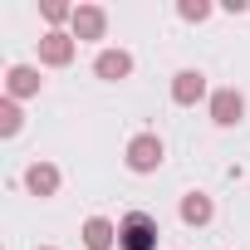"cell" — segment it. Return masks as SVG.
I'll return each instance as SVG.
<instances>
[{"instance_id":"obj_1","label":"cell","mask_w":250,"mask_h":250,"mask_svg":"<svg viewBox=\"0 0 250 250\" xmlns=\"http://www.w3.org/2000/svg\"><path fill=\"white\" fill-rule=\"evenodd\" d=\"M123 162H128V172L147 177V172H157V167L167 162V147H162L157 133H138V138L128 143V152H123Z\"/></svg>"},{"instance_id":"obj_2","label":"cell","mask_w":250,"mask_h":250,"mask_svg":"<svg viewBox=\"0 0 250 250\" xmlns=\"http://www.w3.org/2000/svg\"><path fill=\"white\" fill-rule=\"evenodd\" d=\"M118 245L123 250H157V221L147 211H128L118 221Z\"/></svg>"},{"instance_id":"obj_3","label":"cell","mask_w":250,"mask_h":250,"mask_svg":"<svg viewBox=\"0 0 250 250\" xmlns=\"http://www.w3.org/2000/svg\"><path fill=\"white\" fill-rule=\"evenodd\" d=\"M74 54H79V40L69 30H44L40 35V64L64 69V64H74Z\"/></svg>"},{"instance_id":"obj_4","label":"cell","mask_w":250,"mask_h":250,"mask_svg":"<svg viewBox=\"0 0 250 250\" xmlns=\"http://www.w3.org/2000/svg\"><path fill=\"white\" fill-rule=\"evenodd\" d=\"M69 35H74L79 44H83V40H103V35H108V10H103V5H74Z\"/></svg>"},{"instance_id":"obj_5","label":"cell","mask_w":250,"mask_h":250,"mask_svg":"<svg viewBox=\"0 0 250 250\" xmlns=\"http://www.w3.org/2000/svg\"><path fill=\"white\" fill-rule=\"evenodd\" d=\"M240 118H245V98L235 88H216L211 93V123H216V128H235Z\"/></svg>"},{"instance_id":"obj_6","label":"cell","mask_w":250,"mask_h":250,"mask_svg":"<svg viewBox=\"0 0 250 250\" xmlns=\"http://www.w3.org/2000/svg\"><path fill=\"white\" fill-rule=\"evenodd\" d=\"M44 88V79H40V69H30V64H10V74H5V98H35Z\"/></svg>"},{"instance_id":"obj_7","label":"cell","mask_w":250,"mask_h":250,"mask_svg":"<svg viewBox=\"0 0 250 250\" xmlns=\"http://www.w3.org/2000/svg\"><path fill=\"white\" fill-rule=\"evenodd\" d=\"M206 98V74L201 69H182L177 79H172V103L177 108H191V103H201Z\"/></svg>"},{"instance_id":"obj_8","label":"cell","mask_w":250,"mask_h":250,"mask_svg":"<svg viewBox=\"0 0 250 250\" xmlns=\"http://www.w3.org/2000/svg\"><path fill=\"white\" fill-rule=\"evenodd\" d=\"M93 74H98V79H108V83L128 79V74H133V54H128V49H103V54L93 59Z\"/></svg>"},{"instance_id":"obj_9","label":"cell","mask_w":250,"mask_h":250,"mask_svg":"<svg viewBox=\"0 0 250 250\" xmlns=\"http://www.w3.org/2000/svg\"><path fill=\"white\" fill-rule=\"evenodd\" d=\"M25 187H30V196H54L59 191V167L54 162H30L25 167Z\"/></svg>"},{"instance_id":"obj_10","label":"cell","mask_w":250,"mask_h":250,"mask_svg":"<svg viewBox=\"0 0 250 250\" xmlns=\"http://www.w3.org/2000/svg\"><path fill=\"white\" fill-rule=\"evenodd\" d=\"M79 235H83V245H88V250H113V245H118V226H113L108 216H88Z\"/></svg>"},{"instance_id":"obj_11","label":"cell","mask_w":250,"mask_h":250,"mask_svg":"<svg viewBox=\"0 0 250 250\" xmlns=\"http://www.w3.org/2000/svg\"><path fill=\"white\" fill-rule=\"evenodd\" d=\"M211 216H216L211 196H201V191H187V196H182V221H187V226H211Z\"/></svg>"},{"instance_id":"obj_12","label":"cell","mask_w":250,"mask_h":250,"mask_svg":"<svg viewBox=\"0 0 250 250\" xmlns=\"http://www.w3.org/2000/svg\"><path fill=\"white\" fill-rule=\"evenodd\" d=\"M20 123H25L20 103H15V98H5V103H0V138H15V133H20Z\"/></svg>"},{"instance_id":"obj_13","label":"cell","mask_w":250,"mask_h":250,"mask_svg":"<svg viewBox=\"0 0 250 250\" xmlns=\"http://www.w3.org/2000/svg\"><path fill=\"white\" fill-rule=\"evenodd\" d=\"M44 20H49V30H59V25H69L74 20V5H64V0H44Z\"/></svg>"},{"instance_id":"obj_14","label":"cell","mask_w":250,"mask_h":250,"mask_svg":"<svg viewBox=\"0 0 250 250\" xmlns=\"http://www.w3.org/2000/svg\"><path fill=\"white\" fill-rule=\"evenodd\" d=\"M177 15H182L187 25H201V20H211V5H206V0H182Z\"/></svg>"},{"instance_id":"obj_15","label":"cell","mask_w":250,"mask_h":250,"mask_svg":"<svg viewBox=\"0 0 250 250\" xmlns=\"http://www.w3.org/2000/svg\"><path fill=\"white\" fill-rule=\"evenodd\" d=\"M44 250H54V245H44Z\"/></svg>"}]
</instances>
